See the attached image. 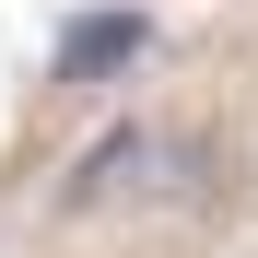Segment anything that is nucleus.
Segmentation results:
<instances>
[{
	"label": "nucleus",
	"mask_w": 258,
	"mask_h": 258,
	"mask_svg": "<svg viewBox=\"0 0 258 258\" xmlns=\"http://www.w3.org/2000/svg\"><path fill=\"white\" fill-rule=\"evenodd\" d=\"M82 211H153V200H200V153L176 129H117V141L82 153Z\"/></svg>",
	"instance_id": "nucleus-1"
},
{
	"label": "nucleus",
	"mask_w": 258,
	"mask_h": 258,
	"mask_svg": "<svg viewBox=\"0 0 258 258\" xmlns=\"http://www.w3.org/2000/svg\"><path fill=\"white\" fill-rule=\"evenodd\" d=\"M141 12H82L71 35H59V82H106V71H129V59H141Z\"/></svg>",
	"instance_id": "nucleus-2"
}]
</instances>
